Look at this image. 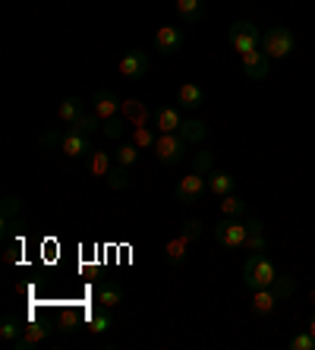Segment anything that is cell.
Returning <instances> with one entry per match:
<instances>
[{"instance_id":"1","label":"cell","mask_w":315,"mask_h":350,"mask_svg":"<svg viewBox=\"0 0 315 350\" xmlns=\"http://www.w3.org/2000/svg\"><path fill=\"white\" fill-rule=\"evenodd\" d=\"M275 281H277L275 262L268 259L265 253H249V259L243 265V284H246V291H262V287H271Z\"/></svg>"},{"instance_id":"2","label":"cell","mask_w":315,"mask_h":350,"mask_svg":"<svg viewBox=\"0 0 315 350\" xmlns=\"http://www.w3.org/2000/svg\"><path fill=\"white\" fill-rule=\"evenodd\" d=\"M262 51L271 60H284L297 51V35L287 25H271L268 32H262Z\"/></svg>"},{"instance_id":"3","label":"cell","mask_w":315,"mask_h":350,"mask_svg":"<svg viewBox=\"0 0 315 350\" xmlns=\"http://www.w3.org/2000/svg\"><path fill=\"white\" fill-rule=\"evenodd\" d=\"M227 41H230V48L243 57V54L262 48V32H259V25L249 23V19H236V23L227 29Z\"/></svg>"},{"instance_id":"4","label":"cell","mask_w":315,"mask_h":350,"mask_svg":"<svg viewBox=\"0 0 315 350\" xmlns=\"http://www.w3.org/2000/svg\"><path fill=\"white\" fill-rule=\"evenodd\" d=\"M246 237H249V224L243 218H221L218 228H215V240H218L224 250H243V246H246Z\"/></svg>"},{"instance_id":"5","label":"cell","mask_w":315,"mask_h":350,"mask_svg":"<svg viewBox=\"0 0 315 350\" xmlns=\"http://www.w3.org/2000/svg\"><path fill=\"white\" fill-rule=\"evenodd\" d=\"M186 142L180 133H158V142H154V155H158V161L164 164V167H174V164H180L186 158Z\"/></svg>"},{"instance_id":"6","label":"cell","mask_w":315,"mask_h":350,"mask_svg":"<svg viewBox=\"0 0 315 350\" xmlns=\"http://www.w3.org/2000/svg\"><path fill=\"white\" fill-rule=\"evenodd\" d=\"M205 193H208V177H205V174H199V171L186 174V177H180L177 189H174V196H177V199H180L183 205L199 202V199H202Z\"/></svg>"},{"instance_id":"7","label":"cell","mask_w":315,"mask_h":350,"mask_svg":"<svg viewBox=\"0 0 315 350\" xmlns=\"http://www.w3.org/2000/svg\"><path fill=\"white\" fill-rule=\"evenodd\" d=\"M240 64H243V73L249 76L252 82H262L268 76V70H271V57H268L262 48L249 51V54H243Z\"/></svg>"},{"instance_id":"8","label":"cell","mask_w":315,"mask_h":350,"mask_svg":"<svg viewBox=\"0 0 315 350\" xmlns=\"http://www.w3.org/2000/svg\"><path fill=\"white\" fill-rule=\"evenodd\" d=\"M148 66H152V60H148L146 51H139V48L126 51L120 57V73L126 76V79H142V76L148 73Z\"/></svg>"},{"instance_id":"9","label":"cell","mask_w":315,"mask_h":350,"mask_svg":"<svg viewBox=\"0 0 315 350\" xmlns=\"http://www.w3.org/2000/svg\"><path fill=\"white\" fill-rule=\"evenodd\" d=\"M92 136H85V133L79 130H66L64 139H60V152H64L66 158H85L92 152Z\"/></svg>"},{"instance_id":"10","label":"cell","mask_w":315,"mask_h":350,"mask_svg":"<svg viewBox=\"0 0 315 350\" xmlns=\"http://www.w3.org/2000/svg\"><path fill=\"white\" fill-rule=\"evenodd\" d=\"M186 44V35L180 32L177 25H158V32H154V48L161 51V54H177L180 48Z\"/></svg>"},{"instance_id":"11","label":"cell","mask_w":315,"mask_h":350,"mask_svg":"<svg viewBox=\"0 0 315 350\" xmlns=\"http://www.w3.org/2000/svg\"><path fill=\"white\" fill-rule=\"evenodd\" d=\"M205 105V89L199 85V82H183L177 89V107H183V111H199V107Z\"/></svg>"},{"instance_id":"12","label":"cell","mask_w":315,"mask_h":350,"mask_svg":"<svg viewBox=\"0 0 315 350\" xmlns=\"http://www.w3.org/2000/svg\"><path fill=\"white\" fill-rule=\"evenodd\" d=\"M120 107H123V101L113 95V92H107V89L95 92V98H92V111H95L101 120H111V117H117V114H120Z\"/></svg>"},{"instance_id":"13","label":"cell","mask_w":315,"mask_h":350,"mask_svg":"<svg viewBox=\"0 0 315 350\" xmlns=\"http://www.w3.org/2000/svg\"><path fill=\"white\" fill-rule=\"evenodd\" d=\"M120 117L130 123V126H146L154 114L148 111L146 101H139V98H126V101H123V107H120Z\"/></svg>"},{"instance_id":"14","label":"cell","mask_w":315,"mask_h":350,"mask_svg":"<svg viewBox=\"0 0 315 350\" xmlns=\"http://www.w3.org/2000/svg\"><path fill=\"white\" fill-rule=\"evenodd\" d=\"M51 332H54V328L44 325V322H29V325L23 328V334H19V341L13 344V347H16V350H32L35 344H41L44 338H51Z\"/></svg>"},{"instance_id":"15","label":"cell","mask_w":315,"mask_h":350,"mask_svg":"<svg viewBox=\"0 0 315 350\" xmlns=\"http://www.w3.org/2000/svg\"><path fill=\"white\" fill-rule=\"evenodd\" d=\"M205 177H208V193L211 196H227V193H234L236 189V177L230 171H221V167H211L208 174H205Z\"/></svg>"},{"instance_id":"16","label":"cell","mask_w":315,"mask_h":350,"mask_svg":"<svg viewBox=\"0 0 315 350\" xmlns=\"http://www.w3.org/2000/svg\"><path fill=\"white\" fill-rule=\"evenodd\" d=\"M113 164H117V161H113V155H111V152H105V148H92L89 155H85V167H89L92 177L105 180L107 174H111Z\"/></svg>"},{"instance_id":"17","label":"cell","mask_w":315,"mask_h":350,"mask_svg":"<svg viewBox=\"0 0 315 350\" xmlns=\"http://www.w3.org/2000/svg\"><path fill=\"white\" fill-rule=\"evenodd\" d=\"M189 246H193V240H189V237H183V234L170 237V240H167V250H164V259H167L170 269H180V265H183L186 253H189Z\"/></svg>"},{"instance_id":"18","label":"cell","mask_w":315,"mask_h":350,"mask_svg":"<svg viewBox=\"0 0 315 350\" xmlns=\"http://www.w3.org/2000/svg\"><path fill=\"white\" fill-rule=\"evenodd\" d=\"M180 123H183L180 107L164 105V107H158V111H154V130H158V133H177Z\"/></svg>"},{"instance_id":"19","label":"cell","mask_w":315,"mask_h":350,"mask_svg":"<svg viewBox=\"0 0 315 350\" xmlns=\"http://www.w3.org/2000/svg\"><path fill=\"white\" fill-rule=\"evenodd\" d=\"M277 297L271 287H262V291H252V303H249V310L256 312V316H275L277 310Z\"/></svg>"},{"instance_id":"20","label":"cell","mask_w":315,"mask_h":350,"mask_svg":"<svg viewBox=\"0 0 315 350\" xmlns=\"http://www.w3.org/2000/svg\"><path fill=\"white\" fill-rule=\"evenodd\" d=\"M82 114H85V101H82V98H76V95L64 98V101H60V107H57V120L64 123V126H73Z\"/></svg>"},{"instance_id":"21","label":"cell","mask_w":315,"mask_h":350,"mask_svg":"<svg viewBox=\"0 0 315 350\" xmlns=\"http://www.w3.org/2000/svg\"><path fill=\"white\" fill-rule=\"evenodd\" d=\"M177 133L183 136L186 146H199V142H205V136H208V130H205V123L199 120V117H183Z\"/></svg>"},{"instance_id":"22","label":"cell","mask_w":315,"mask_h":350,"mask_svg":"<svg viewBox=\"0 0 315 350\" xmlns=\"http://www.w3.org/2000/svg\"><path fill=\"white\" fill-rule=\"evenodd\" d=\"M246 224H249L246 253H265V250H268V237H265V224H262V218H246Z\"/></svg>"},{"instance_id":"23","label":"cell","mask_w":315,"mask_h":350,"mask_svg":"<svg viewBox=\"0 0 315 350\" xmlns=\"http://www.w3.org/2000/svg\"><path fill=\"white\" fill-rule=\"evenodd\" d=\"M98 303H101L105 310H117L123 303V287L113 284V281H101V284H98Z\"/></svg>"},{"instance_id":"24","label":"cell","mask_w":315,"mask_h":350,"mask_svg":"<svg viewBox=\"0 0 315 350\" xmlns=\"http://www.w3.org/2000/svg\"><path fill=\"white\" fill-rule=\"evenodd\" d=\"M177 16L186 25H195L205 16V0H177Z\"/></svg>"},{"instance_id":"25","label":"cell","mask_w":315,"mask_h":350,"mask_svg":"<svg viewBox=\"0 0 315 350\" xmlns=\"http://www.w3.org/2000/svg\"><path fill=\"white\" fill-rule=\"evenodd\" d=\"M221 215L224 218H246V199L236 193L221 196Z\"/></svg>"},{"instance_id":"26","label":"cell","mask_w":315,"mask_h":350,"mask_svg":"<svg viewBox=\"0 0 315 350\" xmlns=\"http://www.w3.org/2000/svg\"><path fill=\"white\" fill-rule=\"evenodd\" d=\"M89 328L95 334H107L113 328V310H105V306H98L95 312L89 316Z\"/></svg>"},{"instance_id":"27","label":"cell","mask_w":315,"mask_h":350,"mask_svg":"<svg viewBox=\"0 0 315 350\" xmlns=\"http://www.w3.org/2000/svg\"><path fill=\"white\" fill-rule=\"evenodd\" d=\"M23 328H25V322H19L16 316H3V319H0V338H3L7 344H16L19 334H23Z\"/></svg>"},{"instance_id":"28","label":"cell","mask_w":315,"mask_h":350,"mask_svg":"<svg viewBox=\"0 0 315 350\" xmlns=\"http://www.w3.org/2000/svg\"><path fill=\"white\" fill-rule=\"evenodd\" d=\"M139 152H142V148H139L136 142H120V148L113 152V161H117V164H123V167H136V161H139Z\"/></svg>"},{"instance_id":"29","label":"cell","mask_w":315,"mask_h":350,"mask_svg":"<svg viewBox=\"0 0 315 350\" xmlns=\"http://www.w3.org/2000/svg\"><path fill=\"white\" fill-rule=\"evenodd\" d=\"M105 180H107V187H111V189H130L133 174H130V167H123V164H113L111 174H107Z\"/></svg>"},{"instance_id":"30","label":"cell","mask_w":315,"mask_h":350,"mask_svg":"<svg viewBox=\"0 0 315 350\" xmlns=\"http://www.w3.org/2000/svg\"><path fill=\"white\" fill-rule=\"evenodd\" d=\"M70 130H79V133H85V136H92V133H98V130H105V120H101V117L95 114V111H85V114L79 117V120L73 123V126H70Z\"/></svg>"},{"instance_id":"31","label":"cell","mask_w":315,"mask_h":350,"mask_svg":"<svg viewBox=\"0 0 315 350\" xmlns=\"http://www.w3.org/2000/svg\"><path fill=\"white\" fill-rule=\"evenodd\" d=\"M133 142H136L139 148H154V142H158V130L154 126H133Z\"/></svg>"},{"instance_id":"32","label":"cell","mask_w":315,"mask_h":350,"mask_svg":"<svg viewBox=\"0 0 315 350\" xmlns=\"http://www.w3.org/2000/svg\"><path fill=\"white\" fill-rule=\"evenodd\" d=\"M123 133H126V120H123L120 114L111 117V120H105V136H107V139H113V142H120Z\"/></svg>"},{"instance_id":"33","label":"cell","mask_w":315,"mask_h":350,"mask_svg":"<svg viewBox=\"0 0 315 350\" xmlns=\"http://www.w3.org/2000/svg\"><path fill=\"white\" fill-rule=\"evenodd\" d=\"M287 344H290V350H315V334L306 328V332H297V334H293Z\"/></svg>"},{"instance_id":"34","label":"cell","mask_w":315,"mask_h":350,"mask_svg":"<svg viewBox=\"0 0 315 350\" xmlns=\"http://www.w3.org/2000/svg\"><path fill=\"white\" fill-rule=\"evenodd\" d=\"M202 230H205V224H202V221H195V218H186L183 224H180V234H183V237H189L193 243H195V240H199V237H202Z\"/></svg>"},{"instance_id":"35","label":"cell","mask_w":315,"mask_h":350,"mask_svg":"<svg viewBox=\"0 0 315 350\" xmlns=\"http://www.w3.org/2000/svg\"><path fill=\"white\" fill-rule=\"evenodd\" d=\"M19 212V199L16 196H7V199H3V228H13V215Z\"/></svg>"},{"instance_id":"36","label":"cell","mask_w":315,"mask_h":350,"mask_svg":"<svg viewBox=\"0 0 315 350\" xmlns=\"http://www.w3.org/2000/svg\"><path fill=\"white\" fill-rule=\"evenodd\" d=\"M271 291L277 293V297H290L293 293V278H287V275H277V281L271 284Z\"/></svg>"},{"instance_id":"37","label":"cell","mask_w":315,"mask_h":350,"mask_svg":"<svg viewBox=\"0 0 315 350\" xmlns=\"http://www.w3.org/2000/svg\"><path fill=\"white\" fill-rule=\"evenodd\" d=\"M60 139H64V133H60V130H48V133H41V136H38V142H41V146H44V148H60Z\"/></svg>"},{"instance_id":"38","label":"cell","mask_w":315,"mask_h":350,"mask_svg":"<svg viewBox=\"0 0 315 350\" xmlns=\"http://www.w3.org/2000/svg\"><path fill=\"white\" fill-rule=\"evenodd\" d=\"M193 164H195L193 171H199V174H208V171H211V155H208V152H199Z\"/></svg>"},{"instance_id":"39","label":"cell","mask_w":315,"mask_h":350,"mask_svg":"<svg viewBox=\"0 0 315 350\" xmlns=\"http://www.w3.org/2000/svg\"><path fill=\"white\" fill-rule=\"evenodd\" d=\"M60 325H64V328H60V332L73 334V332H76V325H79V322H76V319H64V322H60Z\"/></svg>"},{"instance_id":"40","label":"cell","mask_w":315,"mask_h":350,"mask_svg":"<svg viewBox=\"0 0 315 350\" xmlns=\"http://www.w3.org/2000/svg\"><path fill=\"white\" fill-rule=\"evenodd\" d=\"M309 332L315 334V312H312V316H309Z\"/></svg>"},{"instance_id":"41","label":"cell","mask_w":315,"mask_h":350,"mask_svg":"<svg viewBox=\"0 0 315 350\" xmlns=\"http://www.w3.org/2000/svg\"><path fill=\"white\" fill-rule=\"evenodd\" d=\"M309 297H312V303H315V287H312V293H309Z\"/></svg>"}]
</instances>
